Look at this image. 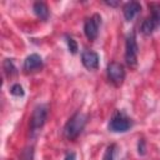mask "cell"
<instances>
[{
  "instance_id": "cell-1",
  "label": "cell",
  "mask_w": 160,
  "mask_h": 160,
  "mask_svg": "<svg viewBox=\"0 0 160 160\" xmlns=\"http://www.w3.org/2000/svg\"><path fill=\"white\" fill-rule=\"evenodd\" d=\"M86 120H88V118H86L85 114H82V112H80V111L75 112V114L69 119V121L65 124L64 135H65L69 140L76 139V138L81 134V131L84 130L85 124H86Z\"/></svg>"
},
{
  "instance_id": "cell-2",
  "label": "cell",
  "mask_w": 160,
  "mask_h": 160,
  "mask_svg": "<svg viewBox=\"0 0 160 160\" xmlns=\"http://www.w3.org/2000/svg\"><path fill=\"white\" fill-rule=\"evenodd\" d=\"M132 126L131 119L122 111L118 110L114 112V115L110 119L109 122V130L112 132H125Z\"/></svg>"
},
{
  "instance_id": "cell-3",
  "label": "cell",
  "mask_w": 160,
  "mask_h": 160,
  "mask_svg": "<svg viewBox=\"0 0 160 160\" xmlns=\"http://www.w3.org/2000/svg\"><path fill=\"white\" fill-rule=\"evenodd\" d=\"M138 52L139 48L136 44V38L135 32H131L126 38V44H125V61L129 66H135L138 62Z\"/></svg>"
},
{
  "instance_id": "cell-4",
  "label": "cell",
  "mask_w": 160,
  "mask_h": 160,
  "mask_svg": "<svg viewBox=\"0 0 160 160\" xmlns=\"http://www.w3.org/2000/svg\"><path fill=\"white\" fill-rule=\"evenodd\" d=\"M106 72H108V79L115 86H120L124 82V79H125V69H124V65L122 64L116 62V61L109 62L108 69H106Z\"/></svg>"
},
{
  "instance_id": "cell-5",
  "label": "cell",
  "mask_w": 160,
  "mask_h": 160,
  "mask_svg": "<svg viewBox=\"0 0 160 160\" xmlns=\"http://www.w3.org/2000/svg\"><path fill=\"white\" fill-rule=\"evenodd\" d=\"M46 118H48V106L44 105V104L38 105L34 109L32 115H31V119H30L31 131H38L39 129H41L42 125L46 121Z\"/></svg>"
},
{
  "instance_id": "cell-6",
  "label": "cell",
  "mask_w": 160,
  "mask_h": 160,
  "mask_svg": "<svg viewBox=\"0 0 160 160\" xmlns=\"http://www.w3.org/2000/svg\"><path fill=\"white\" fill-rule=\"evenodd\" d=\"M100 24H101V18L99 14H94L90 19L86 20V22L84 25V32L90 41H94L98 38Z\"/></svg>"
},
{
  "instance_id": "cell-7",
  "label": "cell",
  "mask_w": 160,
  "mask_h": 160,
  "mask_svg": "<svg viewBox=\"0 0 160 160\" xmlns=\"http://www.w3.org/2000/svg\"><path fill=\"white\" fill-rule=\"evenodd\" d=\"M42 66H44V64H42L41 56L38 55V54H31V55H29V56L25 59L22 69H24L25 72L29 74V72H35V71L41 70Z\"/></svg>"
},
{
  "instance_id": "cell-8",
  "label": "cell",
  "mask_w": 160,
  "mask_h": 160,
  "mask_svg": "<svg viewBox=\"0 0 160 160\" xmlns=\"http://www.w3.org/2000/svg\"><path fill=\"white\" fill-rule=\"evenodd\" d=\"M81 62L89 70H95L99 68V55L95 51L85 50L81 54Z\"/></svg>"
},
{
  "instance_id": "cell-9",
  "label": "cell",
  "mask_w": 160,
  "mask_h": 160,
  "mask_svg": "<svg viewBox=\"0 0 160 160\" xmlns=\"http://www.w3.org/2000/svg\"><path fill=\"white\" fill-rule=\"evenodd\" d=\"M141 10V5L138 2V1H130V2H126L122 8V12H124V16L128 21L132 20L134 16L136 14H139Z\"/></svg>"
},
{
  "instance_id": "cell-10",
  "label": "cell",
  "mask_w": 160,
  "mask_h": 160,
  "mask_svg": "<svg viewBox=\"0 0 160 160\" xmlns=\"http://www.w3.org/2000/svg\"><path fill=\"white\" fill-rule=\"evenodd\" d=\"M34 9V12L38 18H40L41 20H46L49 18V8L45 2H41V1H38L34 4L32 6Z\"/></svg>"
},
{
  "instance_id": "cell-11",
  "label": "cell",
  "mask_w": 160,
  "mask_h": 160,
  "mask_svg": "<svg viewBox=\"0 0 160 160\" xmlns=\"http://www.w3.org/2000/svg\"><path fill=\"white\" fill-rule=\"evenodd\" d=\"M156 24H158V21H156L152 16L145 19V20L142 21V24H141V32H142L144 35H150V34H152V31H154L155 28H156Z\"/></svg>"
},
{
  "instance_id": "cell-12",
  "label": "cell",
  "mask_w": 160,
  "mask_h": 160,
  "mask_svg": "<svg viewBox=\"0 0 160 160\" xmlns=\"http://www.w3.org/2000/svg\"><path fill=\"white\" fill-rule=\"evenodd\" d=\"M4 70H5V74H6L8 78H11V76H14L18 72L16 66L14 65L12 60H10V59H5V61H4Z\"/></svg>"
},
{
  "instance_id": "cell-13",
  "label": "cell",
  "mask_w": 160,
  "mask_h": 160,
  "mask_svg": "<svg viewBox=\"0 0 160 160\" xmlns=\"http://www.w3.org/2000/svg\"><path fill=\"white\" fill-rule=\"evenodd\" d=\"M115 152H116V145L115 144L109 145L106 148V150H105V154H104L102 160H114L115 159Z\"/></svg>"
},
{
  "instance_id": "cell-14",
  "label": "cell",
  "mask_w": 160,
  "mask_h": 160,
  "mask_svg": "<svg viewBox=\"0 0 160 160\" xmlns=\"http://www.w3.org/2000/svg\"><path fill=\"white\" fill-rule=\"evenodd\" d=\"M150 10H151V16L160 22V4H156V2H152L149 5Z\"/></svg>"
},
{
  "instance_id": "cell-15",
  "label": "cell",
  "mask_w": 160,
  "mask_h": 160,
  "mask_svg": "<svg viewBox=\"0 0 160 160\" xmlns=\"http://www.w3.org/2000/svg\"><path fill=\"white\" fill-rule=\"evenodd\" d=\"M10 92H11L14 96H22V95H24V89H22V86H21L20 84H15V85L11 86Z\"/></svg>"
},
{
  "instance_id": "cell-16",
  "label": "cell",
  "mask_w": 160,
  "mask_h": 160,
  "mask_svg": "<svg viewBox=\"0 0 160 160\" xmlns=\"http://www.w3.org/2000/svg\"><path fill=\"white\" fill-rule=\"evenodd\" d=\"M66 40H68V46H69V50L71 51V54H76V51H78V44H76V41L72 38H68Z\"/></svg>"
},
{
  "instance_id": "cell-17",
  "label": "cell",
  "mask_w": 160,
  "mask_h": 160,
  "mask_svg": "<svg viewBox=\"0 0 160 160\" xmlns=\"http://www.w3.org/2000/svg\"><path fill=\"white\" fill-rule=\"evenodd\" d=\"M139 154L140 155H144L145 154V150H146V148H145V141H144V139H140L139 140Z\"/></svg>"
},
{
  "instance_id": "cell-18",
  "label": "cell",
  "mask_w": 160,
  "mask_h": 160,
  "mask_svg": "<svg viewBox=\"0 0 160 160\" xmlns=\"http://www.w3.org/2000/svg\"><path fill=\"white\" fill-rule=\"evenodd\" d=\"M75 159H76L75 152H69V154L65 156V160H75Z\"/></svg>"
},
{
  "instance_id": "cell-19",
  "label": "cell",
  "mask_w": 160,
  "mask_h": 160,
  "mask_svg": "<svg viewBox=\"0 0 160 160\" xmlns=\"http://www.w3.org/2000/svg\"><path fill=\"white\" fill-rule=\"evenodd\" d=\"M105 4L106 5H110V6H116L119 2L118 1H105Z\"/></svg>"
}]
</instances>
